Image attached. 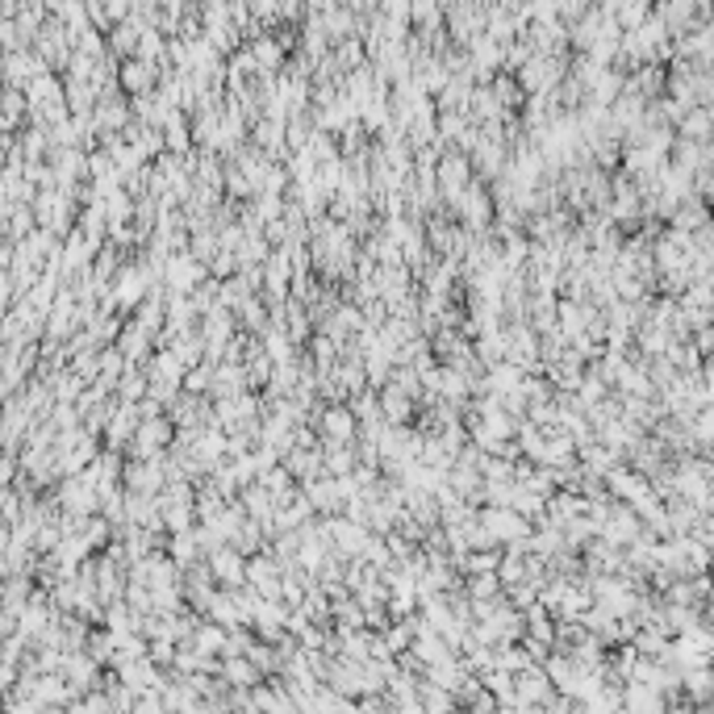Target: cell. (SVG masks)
Segmentation results:
<instances>
[{
    "label": "cell",
    "instance_id": "cell-1",
    "mask_svg": "<svg viewBox=\"0 0 714 714\" xmlns=\"http://www.w3.org/2000/svg\"><path fill=\"white\" fill-rule=\"evenodd\" d=\"M472 184V163H468V155H460L456 147H447L443 155H439V168H435V189L439 197L447 201V205H456V197Z\"/></svg>",
    "mask_w": 714,
    "mask_h": 714
},
{
    "label": "cell",
    "instance_id": "cell-2",
    "mask_svg": "<svg viewBox=\"0 0 714 714\" xmlns=\"http://www.w3.org/2000/svg\"><path fill=\"white\" fill-rule=\"evenodd\" d=\"M314 418H317V435H322V443H335V447L356 443L359 422H356V414L347 409V401H335V406H317Z\"/></svg>",
    "mask_w": 714,
    "mask_h": 714
},
{
    "label": "cell",
    "instance_id": "cell-3",
    "mask_svg": "<svg viewBox=\"0 0 714 714\" xmlns=\"http://www.w3.org/2000/svg\"><path fill=\"white\" fill-rule=\"evenodd\" d=\"M171 435H176V427H171L168 414L142 418L139 430H134V456H139V460H159L171 447Z\"/></svg>",
    "mask_w": 714,
    "mask_h": 714
},
{
    "label": "cell",
    "instance_id": "cell-4",
    "mask_svg": "<svg viewBox=\"0 0 714 714\" xmlns=\"http://www.w3.org/2000/svg\"><path fill=\"white\" fill-rule=\"evenodd\" d=\"M280 576H285V568L268 552L247 555V589L259 594L264 602H280Z\"/></svg>",
    "mask_w": 714,
    "mask_h": 714
},
{
    "label": "cell",
    "instance_id": "cell-5",
    "mask_svg": "<svg viewBox=\"0 0 714 714\" xmlns=\"http://www.w3.org/2000/svg\"><path fill=\"white\" fill-rule=\"evenodd\" d=\"M205 568L213 576L218 589H243L247 585V560L234 552V547H218L213 555H205Z\"/></svg>",
    "mask_w": 714,
    "mask_h": 714
},
{
    "label": "cell",
    "instance_id": "cell-6",
    "mask_svg": "<svg viewBox=\"0 0 714 714\" xmlns=\"http://www.w3.org/2000/svg\"><path fill=\"white\" fill-rule=\"evenodd\" d=\"M514 698H518V706H543L555 698V689L543 677V668H531V673L514 677Z\"/></svg>",
    "mask_w": 714,
    "mask_h": 714
},
{
    "label": "cell",
    "instance_id": "cell-7",
    "mask_svg": "<svg viewBox=\"0 0 714 714\" xmlns=\"http://www.w3.org/2000/svg\"><path fill=\"white\" fill-rule=\"evenodd\" d=\"M118 84L129 97H142V92H150L159 84V67H150V63H142V59H126L118 71Z\"/></svg>",
    "mask_w": 714,
    "mask_h": 714
},
{
    "label": "cell",
    "instance_id": "cell-8",
    "mask_svg": "<svg viewBox=\"0 0 714 714\" xmlns=\"http://www.w3.org/2000/svg\"><path fill=\"white\" fill-rule=\"evenodd\" d=\"M218 677L230 685V689H255V685H264V673L251 665L247 656H226Z\"/></svg>",
    "mask_w": 714,
    "mask_h": 714
},
{
    "label": "cell",
    "instance_id": "cell-9",
    "mask_svg": "<svg viewBox=\"0 0 714 714\" xmlns=\"http://www.w3.org/2000/svg\"><path fill=\"white\" fill-rule=\"evenodd\" d=\"M377 406H380V422H388V427H406L409 418H414V409H418L414 401H409V397H401L393 385L380 388V401H377Z\"/></svg>",
    "mask_w": 714,
    "mask_h": 714
},
{
    "label": "cell",
    "instance_id": "cell-10",
    "mask_svg": "<svg viewBox=\"0 0 714 714\" xmlns=\"http://www.w3.org/2000/svg\"><path fill=\"white\" fill-rule=\"evenodd\" d=\"M485 88L493 92V100H497V109H502V113H510V109H518V105H526V92L518 88V79L506 76V71H497V76L489 79Z\"/></svg>",
    "mask_w": 714,
    "mask_h": 714
},
{
    "label": "cell",
    "instance_id": "cell-11",
    "mask_svg": "<svg viewBox=\"0 0 714 714\" xmlns=\"http://www.w3.org/2000/svg\"><path fill=\"white\" fill-rule=\"evenodd\" d=\"M673 129H677V139L681 142H698V147H706V139H710V109H689Z\"/></svg>",
    "mask_w": 714,
    "mask_h": 714
},
{
    "label": "cell",
    "instance_id": "cell-12",
    "mask_svg": "<svg viewBox=\"0 0 714 714\" xmlns=\"http://www.w3.org/2000/svg\"><path fill=\"white\" fill-rule=\"evenodd\" d=\"M668 343H673V335L660 330V326H647V322H639V330H635V338H631V347H639L644 356H652V359L665 356Z\"/></svg>",
    "mask_w": 714,
    "mask_h": 714
},
{
    "label": "cell",
    "instance_id": "cell-13",
    "mask_svg": "<svg viewBox=\"0 0 714 714\" xmlns=\"http://www.w3.org/2000/svg\"><path fill=\"white\" fill-rule=\"evenodd\" d=\"M192 652H201V656H213V660H222V652H226V631L222 626H213V623H201L197 631H192Z\"/></svg>",
    "mask_w": 714,
    "mask_h": 714
},
{
    "label": "cell",
    "instance_id": "cell-14",
    "mask_svg": "<svg viewBox=\"0 0 714 714\" xmlns=\"http://www.w3.org/2000/svg\"><path fill=\"white\" fill-rule=\"evenodd\" d=\"M581 706V714H618L623 710V689H615V685H602L594 698H585Z\"/></svg>",
    "mask_w": 714,
    "mask_h": 714
},
{
    "label": "cell",
    "instance_id": "cell-15",
    "mask_svg": "<svg viewBox=\"0 0 714 714\" xmlns=\"http://www.w3.org/2000/svg\"><path fill=\"white\" fill-rule=\"evenodd\" d=\"M468 602H493V597H502V585H497L493 573H481V576H468Z\"/></svg>",
    "mask_w": 714,
    "mask_h": 714
},
{
    "label": "cell",
    "instance_id": "cell-16",
    "mask_svg": "<svg viewBox=\"0 0 714 714\" xmlns=\"http://www.w3.org/2000/svg\"><path fill=\"white\" fill-rule=\"evenodd\" d=\"M139 34H142V26H118V30H109V50L134 55L139 50Z\"/></svg>",
    "mask_w": 714,
    "mask_h": 714
},
{
    "label": "cell",
    "instance_id": "cell-17",
    "mask_svg": "<svg viewBox=\"0 0 714 714\" xmlns=\"http://www.w3.org/2000/svg\"><path fill=\"white\" fill-rule=\"evenodd\" d=\"M129 714H163V702H159V689H150V694H139V698H134Z\"/></svg>",
    "mask_w": 714,
    "mask_h": 714
}]
</instances>
